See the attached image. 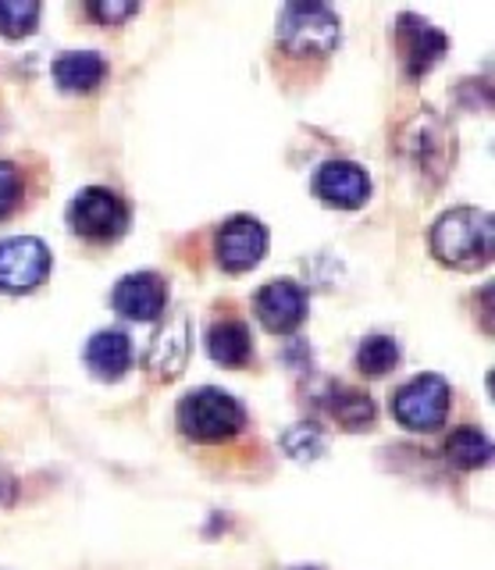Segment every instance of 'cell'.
Here are the masks:
<instances>
[{"label":"cell","instance_id":"12","mask_svg":"<svg viewBox=\"0 0 495 570\" xmlns=\"http://www.w3.org/2000/svg\"><path fill=\"white\" fill-rule=\"evenodd\" d=\"M189 361V321L179 314L171 317L168 325L157 332L154 338V350H150V371L157 374V379H179L182 367Z\"/></svg>","mask_w":495,"mask_h":570},{"label":"cell","instance_id":"19","mask_svg":"<svg viewBox=\"0 0 495 570\" xmlns=\"http://www.w3.org/2000/svg\"><path fill=\"white\" fill-rule=\"evenodd\" d=\"M40 26V4L37 0H0V32L19 40V36L37 32Z\"/></svg>","mask_w":495,"mask_h":570},{"label":"cell","instance_id":"17","mask_svg":"<svg viewBox=\"0 0 495 570\" xmlns=\"http://www.w3.org/2000/svg\"><path fill=\"white\" fill-rule=\"evenodd\" d=\"M328 410L346 432H364V428L375 421V403H370V396H364V392H357V389H335L331 400H328Z\"/></svg>","mask_w":495,"mask_h":570},{"label":"cell","instance_id":"10","mask_svg":"<svg viewBox=\"0 0 495 570\" xmlns=\"http://www.w3.org/2000/svg\"><path fill=\"white\" fill-rule=\"evenodd\" d=\"M257 317H260L264 328L278 332V335L299 328V325H304V317H307V296H304V289H299V285L289 282V278L268 282L257 293Z\"/></svg>","mask_w":495,"mask_h":570},{"label":"cell","instance_id":"7","mask_svg":"<svg viewBox=\"0 0 495 570\" xmlns=\"http://www.w3.org/2000/svg\"><path fill=\"white\" fill-rule=\"evenodd\" d=\"M215 254L225 272H232V275L250 272V267H257L264 261V254H268V228H264L257 218L239 214V218L221 225L218 239H215Z\"/></svg>","mask_w":495,"mask_h":570},{"label":"cell","instance_id":"13","mask_svg":"<svg viewBox=\"0 0 495 570\" xmlns=\"http://www.w3.org/2000/svg\"><path fill=\"white\" fill-rule=\"evenodd\" d=\"M86 364L100 382H118L132 364V343L126 332H97L86 346Z\"/></svg>","mask_w":495,"mask_h":570},{"label":"cell","instance_id":"1","mask_svg":"<svg viewBox=\"0 0 495 570\" xmlns=\"http://www.w3.org/2000/svg\"><path fill=\"white\" fill-rule=\"evenodd\" d=\"M432 254L456 267V272H477L495 254L492 214L477 207H453L432 228Z\"/></svg>","mask_w":495,"mask_h":570},{"label":"cell","instance_id":"15","mask_svg":"<svg viewBox=\"0 0 495 570\" xmlns=\"http://www.w3.org/2000/svg\"><path fill=\"white\" fill-rule=\"evenodd\" d=\"M207 353L225 367H242L254 353L250 328H246L242 321H218V325L207 332Z\"/></svg>","mask_w":495,"mask_h":570},{"label":"cell","instance_id":"21","mask_svg":"<svg viewBox=\"0 0 495 570\" xmlns=\"http://www.w3.org/2000/svg\"><path fill=\"white\" fill-rule=\"evenodd\" d=\"M19 196H22V171L0 160V222L19 207Z\"/></svg>","mask_w":495,"mask_h":570},{"label":"cell","instance_id":"18","mask_svg":"<svg viewBox=\"0 0 495 570\" xmlns=\"http://www.w3.org/2000/svg\"><path fill=\"white\" fill-rule=\"evenodd\" d=\"M399 361H403V350L396 338H388V335H367L357 350V364L370 379H382V374H388Z\"/></svg>","mask_w":495,"mask_h":570},{"label":"cell","instance_id":"4","mask_svg":"<svg viewBox=\"0 0 495 570\" xmlns=\"http://www.w3.org/2000/svg\"><path fill=\"white\" fill-rule=\"evenodd\" d=\"M453 389L442 374H417L393 396V417L410 432H435L449 417Z\"/></svg>","mask_w":495,"mask_h":570},{"label":"cell","instance_id":"23","mask_svg":"<svg viewBox=\"0 0 495 570\" xmlns=\"http://www.w3.org/2000/svg\"><path fill=\"white\" fill-rule=\"evenodd\" d=\"M8 499H11V478L0 471V503H8Z\"/></svg>","mask_w":495,"mask_h":570},{"label":"cell","instance_id":"14","mask_svg":"<svg viewBox=\"0 0 495 570\" xmlns=\"http://www.w3.org/2000/svg\"><path fill=\"white\" fill-rule=\"evenodd\" d=\"M108 76V61L93 50H72L55 61V82L65 94H93Z\"/></svg>","mask_w":495,"mask_h":570},{"label":"cell","instance_id":"8","mask_svg":"<svg viewBox=\"0 0 495 570\" xmlns=\"http://www.w3.org/2000/svg\"><path fill=\"white\" fill-rule=\"evenodd\" d=\"M111 303H115V311L129 321H157L168 307V285L154 272H136L115 285Z\"/></svg>","mask_w":495,"mask_h":570},{"label":"cell","instance_id":"24","mask_svg":"<svg viewBox=\"0 0 495 570\" xmlns=\"http://www.w3.org/2000/svg\"><path fill=\"white\" fill-rule=\"evenodd\" d=\"M296 570H321V567H296Z\"/></svg>","mask_w":495,"mask_h":570},{"label":"cell","instance_id":"5","mask_svg":"<svg viewBox=\"0 0 495 570\" xmlns=\"http://www.w3.org/2000/svg\"><path fill=\"white\" fill-rule=\"evenodd\" d=\"M68 222H72V228L82 239L111 243L129 228V207L118 193L103 186H90L76 196L72 210H68Z\"/></svg>","mask_w":495,"mask_h":570},{"label":"cell","instance_id":"16","mask_svg":"<svg viewBox=\"0 0 495 570\" xmlns=\"http://www.w3.org/2000/svg\"><path fill=\"white\" fill-rule=\"evenodd\" d=\"M446 453H449V460L456 463V468L477 471V468H485V463L492 460V442H488L485 432H477V428H456V432L449 435V442H446Z\"/></svg>","mask_w":495,"mask_h":570},{"label":"cell","instance_id":"3","mask_svg":"<svg viewBox=\"0 0 495 570\" xmlns=\"http://www.w3.org/2000/svg\"><path fill=\"white\" fill-rule=\"evenodd\" d=\"M175 421H179L182 435L197 442H225L246 428V410L221 389H197L179 403Z\"/></svg>","mask_w":495,"mask_h":570},{"label":"cell","instance_id":"11","mask_svg":"<svg viewBox=\"0 0 495 570\" xmlns=\"http://www.w3.org/2000/svg\"><path fill=\"white\" fill-rule=\"evenodd\" d=\"M396 40H399L403 61H406V71H410V76H424V71H432L442 53H446V47H449L446 36H442L432 22L417 18V14H403L399 18Z\"/></svg>","mask_w":495,"mask_h":570},{"label":"cell","instance_id":"9","mask_svg":"<svg viewBox=\"0 0 495 570\" xmlns=\"http://www.w3.org/2000/svg\"><path fill=\"white\" fill-rule=\"evenodd\" d=\"M314 193L321 196L328 207L357 210L370 196V178L360 165H353V160H328L314 178Z\"/></svg>","mask_w":495,"mask_h":570},{"label":"cell","instance_id":"20","mask_svg":"<svg viewBox=\"0 0 495 570\" xmlns=\"http://www.w3.org/2000/svg\"><path fill=\"white\" fill-rule=\"evenodd\" d=\"M325 435L317 432L314 424H293L286 435H281V450H286L293 460H317L325 453Z\"/></svg>","mask_w":495,"mask_h":570},{"label":"cell","instance_id":"6","mask_svg":"<svg viewBox=\"0 0 495 570\" xmlns=\"http://www.w3.org/2000/svg\"><path fill=\"white\" fill-rule=\"evenodd\" d=\"M50 275V249L37 236H14L0 243V293L22 296L40 289Z\"/></svg>","mask_w":495,"mask_h":570},{"label":"cell","instance_id":"22","mask_svg":"<svg viewBox=\"0 0 495 570\" xmlns=\"http://www.w3.org/2000/svg\"><path fill=\"white\" fill-rule=\"evenodd\" d=\"M90 14L97 18V22L118 26V22H126L129 14H136V4L132 0H97V4L90 8Z\"/></svg>","mask_w":495,"mask_h":570},{"label":"cell","instance_id":"2","mask_svg":"<svg viewBox=\"0 0 495 570\" xmlns=\"http://www.w3.org/2000/svg\"><path fill=\"white\" fill-rule=\"evenodd\" d=\"M339 40L343 22L325 4H286L278 14V43L293 58H328Z\"/></svg>","mask_w":495,"mask_h":570}]
</instances>
